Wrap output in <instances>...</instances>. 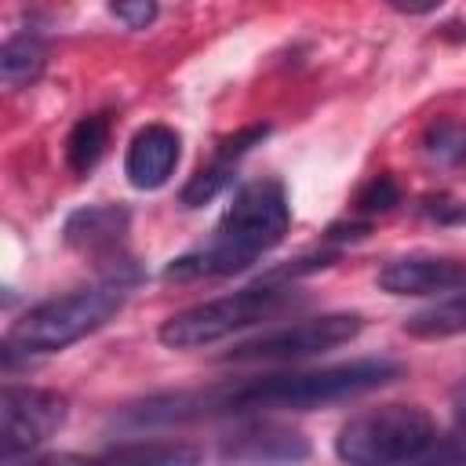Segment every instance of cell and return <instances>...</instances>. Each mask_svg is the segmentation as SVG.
I'll use <instances>...</instances> for the list:
<instances>
[{
    "label": "cell",
    "mask_w": 466,
    "mask_h": 466,
    "mask_svg": "<svg viewBox=\"0 0 466 466\" xmlns=\"http://www.w3.org/2000/svg\"><path fill=\"white\" fill-rule=\"evenodd\" d=\"M291 222V208L284 197V186L277 178H255L237 189L233 204L215 226V237L175 258L164 277L167 280H189V277H226L240 273L251 262H258L266 251H273Z\"/></svg>",
    "instance_id": "2"
},
{
    "label": "cell",
    "mask_w": 466,
    "mask_h": 466,
    "mask_svg": "<svg viewBox=\"0 0 466 466\" xmlns=\"http://www.w3.org/2000/svg\"><path fill=\"white\" fill-rule=\"evenodd\" d=\"M306 455H309V441L299 430L273 419H258L233 430L218 448V459L226 466H291L302 462Z\"/></svg>",
    "instance_id": "8"
},
{
    "label": "cell",
    "mask_w": 466,
    "mask_h": 466,
    "mask_svg": "<svg viewBox=\"0 0 466 466\" xmlns=\"http://www.w3.org/2000/svg\"><path fill=\"white\" fill-rule=\"evenodd\" d=\"M44 62H47V51H44V44H40L36 33L11 36L4 44V51H0V80H4V87H25V84H33L40 76Z\"/></svg>",
    "instance_id": "15"
},
{
    "label": "cell",
    "mask_w": 466,
    "mask_h": 466,
    "mask_svg": "<svg viewBox=\"0 0 466 466\" xmlns=\"http://www.w3.org/2000/svg\"><path fill=\"white\" fill-rule=\"evenodd\" d=\"M451 408H455V419H459V426L466 430V379L455 386V393H451Z\"/></svg>",
    "instance_id": "21"
},
{
    "label": "cell",
    "mask_w": 466,
    "mask_h": 466,
    "mask_svg": "<svg viewBox=\"0 0 466 466\" xmlns=\"http://www.w3.org/2000/svg\"><path fill=\"white\" fill-rule=\"evenodd\" d=\"M124 233H127V211L116 204H87V208L73 211L62 226L66 244L73 251H84V255L116 251Z\"/></svg>",
    "instance_id": "12"
},
{
    "label": "cell",
    "mask_w": 466,
    "mask_h": 466,
    "mask_svg": "<svg viewBox=\"0 0 466 466\" xmlns=\"http://www.w3.org/2000/svg\"><path fill=\"white\" fill-rule=\"evenodd\" d=\"M295 302H299V295L288 280L266 277L251 288H240L233 295H222V299H211V302H200V306H189V309L167 317L160 324V342L171 350H200L233 331H244L258 320H269Z\"/></svg>",
    "instance_id": "5"
},
{
    "label": "cell",
    "mask_w": 466,
    "mask_h": 466,
    "mask_svg": "<svg viewBox=\"0 0 466 466\" xmlns=\"http://www.w3.org/2000/svg\"><path fill=\"white\" fill-rule=\"evenodd\" d=\"M266 135H269V127H266V124H255V127H244V131H237L233 138L218 142L215 157H211L204 167H197V175L182 186V193H178L182 208H200V204L215 200V197L233 182V171H237L240 157H244L251 146H258Z\"/></svg>",
    "instance_id": "11"
},
{
    "label": "cell",
    "mask_w": 466,
    "mask_h": 466,
    "mask_svg": "<svg viewBox=\"0 0 466 466\" xmlns=\"http://www.w3.org/2000/svg\"><path fill=\"white\" fill-rule=\"evenodd\" d=\"M127 288L124 280H102L91 288H76L69 295L47 299L40 306H33L25 317H18L4 339V353H58L73 342H80L84 335L98 331L102 324H109L116 317V309L124 306Z\"/></svg>",
    "instance_id": "3"
},
{
    "label": "cell",
    "mask_w": 466,
    "mask_h": 466,
    "mask_svg": "<svg viewBox=\"0 0 466 466\" xmlns=\"http://www.w3.org/2000/svg\"><path fill=\"white\" fill-rule=\"evenodd\" d=\"M76 466H200V451L189 444H124L98 459H76Z\"/></svg>",
    "instance_id": "13"
},
{
    "label": "cell",
    "mask_w": 466,
    "mask_h": 466,
    "mask_svg": "<svg viewBox=\"0 0 466 466\" xmlns=\"http://www.w3.org/2000/svg\"><path fill=\"white\" fill-rule=\"evenodd\" d=\"M404 331L415 335V339H448V335H459L466 331V288L433 302L430 309L415 313L404 320Z\"/></svg>",
    "instance_id": "16"
},
{
    "label": "cell",
    "mask_w": 466,
    "mask_h": 466,
    "mask_svg": "<svg viewBox=\"0 0 466 466\" xmlns=\"http://www.w3.org/2000/svg\"><path fill=\"white\" fill-rule=\"evenodd\" d=\"M360 328H364L360 313H320L309 320L273 328L251 342H240L237 350H229V360H302L313 353L339 350L342 342H353Z\"/></svg>",
    "instance_id": "6"
},
{
    "label": "cell",
    "mask_w": 466,
    "mask_h": 466,
    "mask_svg": "<svg viewBox=\"0 0 466 466\" xmlns=\"http://www.w3.org/2000/svg\"><path fill=\"white\" fill-rule=\"evenodd\" d=\"M397 200H400L397 182H393L390 175H375V178H368V182L360 186L353 208H357L360 215H382V211H390Z\"/></svg>",
    "instance_id": "18"
},
{
    "label": "cell",
    "mask_w": 466,
    "mask_h": 466,
    "mask_svg": "<svg viewBox=\"0 0 466 466\" xmlns=\"http://www.w3.org/2000/svg\"><path fill=\"white\" fill-rule=\"evenodd\" d=\"M437 444V426L419 404L368 408L339 426L335 455L346 466H404Z\"/></svg>",
    "instance_id": "4"
},
{
    "label": "cell",
    "mask_w": 466,
    "mask_h": 466,
    "mask_svg": "<svg viewBox=\"0 0 466 466\" xmlns=\"http://www.w3.org/2000/svg\"><path fill=\"white\" fill-rule=\"evenodd\" d=\"M379 288L390 295H433L466 288V262L441 255H408L379 269Z\"/></svg>",
    "instance_id": "9"
},
{
    "label": "cell",
    "mask_w": 466,
    "mask_h": 466,
    "mask_svg": "<svg viewBox=\"0 0 466 466\" xmlns=\"http://www.w3.org/2000/svg\"><path fill=\"white\" fill-rule=\"evenodd\" d=\"M182 157V138L164 127V124H146L142 131H135L127 157H124V175L135 189H160Z\"/></svg>",
    "instance_id": "10"
},
{
    "label": "cell",
    "mask_w": 466,
    "mask_h": 466,
    "mask_svg": "<svg viewBox=\"0 0 466 466\" xmlns=\"http://www.w3.org/2000/svg\"><path fill=\"white\" fill-rule=\"evenodd\" d=\"M426 215H433L437 222H466V204H459V200H430Z\"/></svg>",
    "instance_id": "20"
},
{
    "label": "cell",
    "mask_w": 466,
    "mask_h": 466,
    "mask_svg": "<svg viewBox=\"0 0 466 466\" xmlns=\"http://www.w3.org/2000/svg\"><path fill=\"white\" fill-rule=\"evenodd\" d=\"M4 466H15V462H4ZM25 466H76V459L73 455H47V459H33Z\"/></svg>",
    "instance_id": "22"
},
{
    "label": "cell",
    "mask_w": 466,
    "mask_h": 466,
    "mask_svg": "<svg viewBox=\"0 0 466 466\" xmlns=\"http://www.w3.org/2000/svg\"><path fill=\"white\" fill-rule=\"evenodd\" d=\"M426 149L430 157L437 160H462L466 157V124L462 120H437L430 131H426Z\"/></svg>",
    "instance_id": "17"
},
{
    "label": "cell",
    "mask_w": 466,
    "mask_h": 466,
    "mask_svg": "<svg viewBox=\"0 0 466 466\" xmlns=\"http://www.w3.org/2000/svg\"><path fill=\"white\" fill-rule=\"evenodd\" d=\"M66 422V397L36 386H4L0 393V459L33 451Z\"/></svg>",
    "instance_id": "7"
},
{
    "label": "cell",
    "mask_w": 466,
    "mask_h": 466,
    "mask_svg": "<svg viewBox=\"0 0 466 466\" xmlns=\"http://www.w3.org/2000/svg\"><path fill=\"white\" fill-rule=\"evenodd\" d=\"M109 11H113L120 22H127V29H142V25L153 22V15H157L153 4H113Z\"/></svg>",
    "instance_id": "19"
},
{
    "label": "cell",
    "mask_w": 466,
    "mask_h": 466,
    "mask_svg": "<svg viewBox=\"0 0 466 466\" xmlns=\"http://www.w3.org/2000/svg\"><path fill=\"white\" fill-rule=\"evenodd\" d=\"M109 146V116L106 113H91V116H80L66 138V164L73 175H87L102 153Z\"/></svg>",
    "instance_id": "14"
},
{
    "label": "cell",
    "mask_w": 466,
    "mask_h": 466,
    "mask_svg": "<svg viewBox=\"0 0 466 466\" xmlns=\"http://www.w3.org/2000/svg\"><path fill=\"white\" fill-rule=\"evenodd\" d=\"M400 375L397 360L386 357H364L350 364H331L317 371H277L258 375L248 382L211 386V390H186V393H164L149 397L131 411V422H182L200 415H244V411H266V408H291L309 411L320 404L350 400L368 390H379Z\"/></svg>",
    "instance_id": "1"
}]
</instances>
